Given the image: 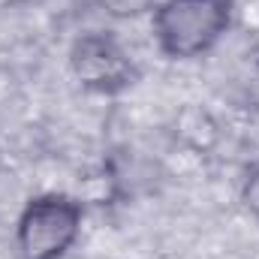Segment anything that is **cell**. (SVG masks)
Wrapping results in <instances>:
<instances>
[{"mask_svg": "<svg viewBox=\"0 0 259 259\" xmlns=\"http://www.w3.org/2000/svg\"><path fill=\"white\" fill-rule=\"evenodd\" d=\"M172 139L190 151V154H208L217 148L220 142V124L214 118L211 109H205L202 103H184L175 115H172V124H169Z\"/></svg>", "mask_w": 259, "mask_h": 259, "instance_id": "obj_4", "label": "cell"}, {"mask_svg": "<svg viewBox=\"0 0 259 259\" xmlns=\"http://www.w3.org/2000/svg\"><path fill=\"white\" fill-rule=\"evenodd\" d=\"M84 223V202L69 193L30 196L15 220L18 259H66Z\"/></svg>", "mask_w": 259, "mask_h": 259, "instance_id": "obj_2", "label": "cell"}, {"mask_svg": "<svg viewBox=\"0 0 259 259\" xmlns=\"http://www.w3.org/2000/svg\"><path fill=\"white\" fill-rule=\"evenodd\" d=\"M232 27V0H157L151 33L163 58L199 61Z\"/></svg>", "mask_w": 259, "mask_h": 259, "instance_id": "obj_1", "label": "cell"}, {"mask_svg": "<svg viewBox=\"0 0 259 259\" xmlns=\"http://www.w3.org/2000/svg\"><path fill=\"white\" fill-rule=\"evenodd\" d=\"M94 6L112 21H133V18L151 15L157 0H94Z\"/></svg>", "mask_w": 259, "mask_h": 259, "instance_id": "obj_5", "label": "cell"}, {"mask_svg": "<svg viewBox=\"0 0 259 259\" xmlns=\"http://www.w3.org/2000/svg\"><path fill=\"white\" fill-rule=\"evenodd\" d=\"M66 64L88 94L100 97H118L139 81V64L112 30H88L75 36Z\"/></svg>", "mask_w": 259, "mask_h": 259, "instance_id": "obj_3", "label": "cell"}, {"mask_svg": "<svg viewBox=\"0 0 259 259\" xmlns=\"http://www.w3.org/2000/svg\"><path fill=\"white\" fill-rule=\"evenodd\" d=\"M238 199H241V208L259 223V163H253V166L244 172Z\"/></svg>", "mask_w": 259, "mask_h": 259, "instance_id": "obj_6", "label": "cell"}]
</instances>
